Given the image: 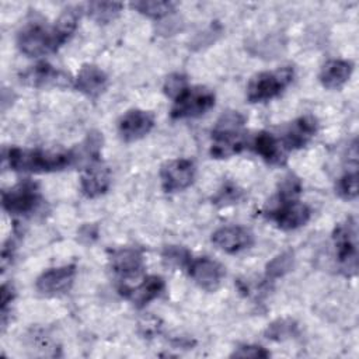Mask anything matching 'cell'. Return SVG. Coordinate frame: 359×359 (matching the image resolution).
Listing matches in <instances>:
<instances>
[{
    "label": "cell",
    "mask_w": 359,
    "mask_h": 359,
    "mask_svg": "<svg viewBox=\"0 0 359 359\" xmlns=\"http://www.w3.org/2000/svg\"><path fill=\"white\" fill-rule=\"evenodd\" d=\"M3 161L14 171L52 172L74 165L72 149L65 151H50L43 149L8 147L3 150Z\"/></svg>",
    "instance_id": "6da1fadb"
},
{
    "label": "cell",
    "mask_w": 359,
    "mask_h": 359,
    "mask_svg": "<svg viewBox=\"0 0 359 359\" xmlns=\"http://www.w3.org/2000/svg\"><path fill=\"white\" fill-rule=\"evenodd\" d=\"M293 76L294 72L290 66L255 74L247 84V100L250 102H264L278 97L292 83Z\"/></svg>",
    "instance_id": "7a4b0ae2"
},
{
    "label": "cell",
    "mask_w": 359,
    "mask_h": 359,
    "mask_svg": "<svg viewBox=\"0 0 359 359\" xmlns=\"http://www.w3.org/2000/svg\"><path fill=\"white\" fill-rule=\"evenodd\" d=\"M332 238L339 269L346 276L355 275L358 268V229L355 219L346 217L337 224Z\"/></svg>",
    "instance_id": "3957f363"
},
{
    "label": "cell",
    "mask_w": 359,
    "mask_h": 359,
    "mask_svg": "<svg viewBox=\"0 0 359 359\" xmlns=\"http://www.w3.org/2000/svg\"><path fill=\"white\" fill-rule=\"evenodd\" d=\"M215 93L202 86L188 87L177 100H174L171 108L172 119L198 118L206 114L215 105Z\"/></svg>",
    "instance_id": "277c9868"
},
{
    "label": "cell",
    "mask_w": 359,
    "mask_h": 359,
    "mask_svg": "<svg viewBox=\"0 0 359 359\" xmlns=\"http://www.w3.org/2000/svg\"><path fill=\"white\" fill-rule=\"evenodd\" d=\"M18 49L29 56L38 57L57 49L52 29H48L41 22H28L17 34Z\"/></svg>",
    "instance_id": "5b68a950"
},
{
    "label": "cell",
    "mask_w": 359,
    "mask_h": 359,
    "mask_svg": "<svg viewBox=\"0 0 359 359\" xmlns=\"http://www.w3.org/2000/svg\"><path fill=\"white\" fill-rule=\"evenodd\" d=\"M41 202L38 185L31 180H24L7 191H3L1 205L10 215H28L34 212Z\"/></svg>",
    "instance_id": "8992f818"
},
{
    "label": "cell",
    "mask_w": 359,
    "mask_h": 359,
    "mask_svg": "<svg viewBox=\"0 0 359 359\" xmlns=\"http://www.w3.org/2000/svg\"><path fill=\"white\" fill-rule=\"evenodd\" d=\"M275 203L266 210V216L276 223V226L282 230H294L302 226H304L311 216L310 208L297 201V199H289V201H280L275 198Z\"/></svg>",
    "instance_id": "52a82bcc"
},
{
    "label": "cell",
    "mask_w": 359,
    "mask_h": 359,
    "mask_svg": "<svg viewBox=\"0 0 359 359\" xmlns=\"http://www.w3.org/2000/svg\"><path fill=\"white\" fill-rule=\"evenodd\" d=\"M195 178V164L189 158H175L160 168L161 187L165 192H178L188 188Z\"/></svg>",
    "instance_id": "ba28073f"
},
{
    "label": "cell",
    "mask_w": 359,
    "mask_h": 359,
    "mask_svg": "<svg viewBox=\"0 0 359 359\" xmlns=\"http://www.w3.org/2000/svg\"><path fill=\"white\" fill-rule=\"evenodd\" d=\"M74 278L76 265L73 264L50 268L38 276L35 287L39 293L45 296H59L72 289Z\"/></svg>",
    "instance_id": "9c48e42d"
},
{
    "label": "cell",
    "mask_w": 359,
    "mask_h": 359,
    "mask_svg": "<svg viewBox=\"0 0 359 359\" xmlns=\"http://www.w3.org/2000/svg\"><path fill=\"white\" fill-rule=\"evenodd\" d=\"M188 273L194 282L206 292L217 290L226 276L224 266L209 257L192 259L188 265Z\"/></svg>",
    "instance_id": "30bf717a"
},
{
    "label": "cell",
    "mask_w": 359,
    "mask_h": 359,
    "mask_svg": "<svg viewBox=\"0 0 359 359\" xmlns=\"http://www.w3.org/2000/svg\"><path fill=\"white\" fill-rule=\"evenodd\" d=\"M109 266L122 280L139 278L144 269L143 252L135 247L114 250L109 255Z\"/></svg>",
    "instance_id": "8fae6325"
},
{
    "label": "cell",
    "mask_w": 359,
    "mask_h": 359,
    "mask_svg": "<svg viewBox=\"0 0 359 359\" xmlns=\"http://www.w3.org/2000/svg\"><path fill=\"white\" fill-rule=\"evenodd\" d=\"M111 170L101 160L83 168L80 177V191L86 198H98L104 195L111 185Z\"/></svg>",
    "instance_id": "7c38bea8"
},
{
    "label": "cell",
    "mask_w": 359,
    "mask_h": 359,
    "mask_svg": "<svg viewBox=\"0 0 359 359\" xmlns=\"http://www.w3.org/2000/svg\"><path fill=\"white\" fill-rule=\"evenodd\" d=\"M154 128V116L144 109H129L118 122V132L125 142H135L144 137Z\"/></svg>",
    "instance_id": "4fadbf2b"
},
{
    "label": "cell",
    "mask_w": 359,
    "mask_h": 359,
    "mask_svg": "<svg viewBox=\"0 0 359 359\" xmlns=\"http://www.w3.org/2000/svg\"><path fill=\"white\" fill-rule=\"evenodd\" d=\"M212 243L227 254H236L254 244V234L244 226H224L212 234Z\"/></svg>",
    "instance_id": "5bb4252c"
},
{
    "label": "cell",
    "mask_w": 359,
    "mask_h": 359,
    "mask_svg": "<svg viewBox=\"0 0 359 359\" xmlns=\"http://www.w3.org/2000/svg\"><path fill=\"white\" fill-rule=\"evenodd\" d=\"M317 126V119L311 115H304L290 122L279 139L283 150H297L304 147L316 135Z\"/></svg>",
    "instance_id": "9a60e30c"
},
{
    "label": "cell",
    "mask_w": 359,
    "mask_h": 359,
    "mask_svg": "<svg viewBox=\"0 0 359 359\" xmlns=\"http://www.w3.org/2000/svg\"><path fill=\"white\" fill-rule=\"evenodd\" d=\"M108 84V76L105 72L91 63L83 65L74 79V88L90 98H97L101 95Z\"/></svg>",
    "instance_id": "2e32d148"
},
{
    "label": "cell",
    "mask_w": 359,
    "mask_h": 359,
    "mask_svg": "<svg viewBox=\"0 0 359 359\" xmlns=\"http://www.w3.org/2000/svg\"><path fill=\"white\" fill-rule=\"evenodd\" d=\"M164 280L161 276L149 275L144 276L140 283L136 286H123L121 287L122 294L129 299L136 307H144L151 300L158 297L164 290Z\"/></svg>",
    "instance_id": "e0dca14e"
},
{
    "label": "cell",
    "mask_w": 359,
    "mask_h": 359,
    "mask_svg": "<svg viewBox=\"0 0 359 359\" xmlns=\"http://www.w3.org/2000/svg\"><path fill=\"white\" fill-rule=\"evenodd\" d=\"M21 81L32 87H49V86H66L70 79L63 72L57 70L49 63H38L31 66L21 74Z\"/></svg>",
    "instance_id": "ac0fdd59"
},
{
    "label": "cell",
    "mask_w": 359,
    "mask_h": 359,
    "mask_svg": "<svg viewBox=\"0 0 359 359\" xmlns=\"http://www.w3.org/2000/svg\"><path fill=\"white\" fill-rule=\"evenodd\" d=\"M353 72V65L344 59H330L325 62L320 70V83L328 90L341 88L351 77Z\"/></svg>",
    "instance_id": "d6986e66"
},
{
    "label": "cell",
    "mask_w": 359,
    "mask_h": 359,
    "mask_svg": "<svg viewBox=\"0 0 359 359\" xmlns=\"http://www.w3.org/2000/svg\"><path fill=\"white\" fill-rule=\"evenodd\" d=\"M251 147L258 156H261L269 164L280 165V164H285V161H286L283 147H282L279 139H276L269 132L262 130V132L257 133L251 142Z\"/></svg>",
    "instance_id": "ffe728a7"
},
{
    "label": "cell",
    "mask_w": 359,
    "mask_h": 359,
    "mask_svg": "<svg viewBox=\"0 0 359 359\" xmlns=\"http://www.w3.org/2000/svg\"><path fill=\"white\" fill-rule=\"evenodd\" d=\"M212 137L213 143L210 146V156L215 158L231 157L240 153L247 146L244 132L212 133Z\"/></svg>",
    "instance_id": "44dd1931"
},
{
    "label": "cell",
    "mask_w": 359,
    "mask_h": 359,
    "mask_svg": "<svg viewBox=\"0 0 359 359\" xmlns=\"http://www.w3.org/2000/svg\"><path fill=\"white\" fill-rule=\"evenodd\" d=\"M102 133L98 130H91L87 133L86 139L77 144L74 149H72L74 165L86 164V167L94 161L100 160V153L102 147Z\"/></svg>",
    "instance_id": "7402d4cb"
},
{
    "label": "cell",
    "mask_w": 359,
    "mask_h": 359,
    "mask_svg": "<svg viewBox=\"0 0 359 359\" xmlns=\"http://www.w3.org/2000/svg\"><path fill=\"white\" fill-rule=\"evenodd\" d=\"M80 14H81V8L74 6H69L60 13V15L57 17L52 28L57 48H60L73 35L80 20Z\"/></svg>",
    "instance_id": "603a6c76"
},
{
    "label": "cell",
    "mask_w": 359,
    "mask_h": 359,
    "mask_svg": "<svg viewBox=\"0 0 359 359\" xmlns=\"http://www.w3.org/2000/svg\"><path fill=\"white\" fill-rule=\"evenodd\" d=\"M123 4L116 1H91L87 4V14L98 24H108L122 11Z\"/></svg>",
    "instance_id": "cb8c5ba5"
},
{
    "label": "cell",
    "mask_w": 359,
    "mask_h": 359,
    "mask_svg": "<svg viewBox=\"0 0 359 359\" xmlns=\"http://www.w3.org/2000/svg\"><path fill=\"white\" fill-rule=\"evenodd\" d=\"M130 7L149 18L160 20L163 17H167L171 11H174L175 3L163 1V0H140V1H133Z\"/></svg>",
    "instance_id": "d4e9b609"
},
{
    "label": "cell",
    "mask_w": 359,
    "mask_h": 359,
    "mask_svg": "<svg viewBox=\"0 0 359 359\" xmlns=\"http://www.w3.org/2000/svg\"><path fill=\"white\" fill-rule=\"evenodd\" d=\"M294 255L292 250H286L276 257H273L265 266V276L268 280L278 279L283 275H286L293 268Z\"/></svg>",
    "instance_id": "484cf974"
},
{
    "label": "cell",
    "mask_w": 359,
    "mask_h": 359,
    "mask_svg": "<svg viewBox=\"0 0 359 359\" xmlns=\"http://www.w3.org/2000/svg\"><path fill=\"white\" fill-rule=\"evenodd\" d=\"M163 262L171 268H188L192 261L191 252L181 245H167L161 252Z\"/></svg>",
    "instance_id": "4316f807"
},
{
    "label": "cell",
    "mask_w": 359,
    "mask_h": 359,
    "mask_svg": "<svg viewBox=\"0 0 359 359\" xmlns=\"http://www.w3.org/2000/svg\"><path fill=\"white\" fill-rule=\"evenodd\" d=\"M244 123H245V118L238 111H226L216 121V125H215L212 133L243 132Z\"/></svg>",
    "instance_id": "83f0119b"
},
{
    "label": "cell",
    "mask_w": 359,
    "mask_h": 359,
    "mask_svg": "<svg viewBox=\"0 0 359 359\" xmlns=\"http://www.w3.org/2000/svg\"><path fill=\"white\" fill-rule=\"evenodd\" d=\"M337 194L345 201H353L358 196V172L356 168L348 170L335 185Z\"/></svg>",
    "instance_id": "f1b7e54d"
},
{
    "label": "cell",
    "mask_w": 359,
    "mask_h": 359,
    "mask_svg": "<svg viewBox=\"0 0 359 359\" xmlns=\"http://www.w3.org/2000/svg\"><path fill=\"white\" fill-rule=\"evenodd\" d=\"M294 334H297V324L293 320H278L272 323L265 331L266 338L275 341L290 338Z\"/></svg>",
    "instance_id": "f546056e"
},
{
    "label": "cell",
    "mask_w": 359,
    "mask_h": 359,
    "mask_svg": "<svg viewBox=\"0 0 359 359\" xmlns=\"http://www.w3.org/2000/svg\"><path fill=\"white\" fill-rule=\"evenodd\" d=\"M188 87H189V84H188V79L185 74L172 73L165 79L163 90L167 97H170L171 100H177Z\"/></svg>",
    "instance_id": "4dcf8cb0"
},
{
    "label": "cell",
    "mask_w": 359,
    "mask_h": 359,
    "mask_svg": "<svg viewBox=\"0 0 359 359\" xmlns=\"http://www.w3.org/2000/svg\"><path fill=\"white\" fill-rule=\"evenodd\" d=\"M302 192V184L297 177L293 174H289L287 177L283 178V181L279 185L278 195L275 196L276 199L280 201H289V199H297V196Z\"/></svg>",
    "instance_id": "1f68e13d"
},
{
    "label": "cell",
    "mask_w": 359,
    "mask_h": 359,
    "mask_svg": "<svg viewBox=\"0 0 359 359\" xmlns=\"http://www.w3.org/2000/svg\"><path fill=\"white\" fill-rule=\"evenodd\" d=\"M231 356L234 358H268L271 356V353L259 346V345H243V346H238L233 353Z\"/></svg>",
    "instance_id": "d6a6232c"
},
{
    "label": "cell",
    "mask_w": 359,
    "mask_h": 359,
    "mask_svg": "<svg viewBox=\"0 0 359 359\" xmlns=\"http://www.w3.org/2000/svg\"><path fill=\"white\" fill-rule=\"evenodd\" d=\"M241 196V191L237 189L236 187H224V189L219 191L217 196L215 198V203H233L238 201Z\"/></svg>",
    "instance_id": "836d02e7"
},
{
    "label": "cell",
    "mask_w": 359,
    "mask_h": 359,
    "mask_svg": "<svg viewBox=\"0 0 359 359\" xmlns=\"http://www.w3.org/2000/svg\"><path fill=\"white\" fill-rule=\"evenodd\" d=\"M98 237V227L95 224H84L79 230V240L84 244H91Z\"/></svg>",
    "instance_id": "e575fe53"
},
{
    "label": "cell",
    "mask_w": 359,
    "mask_h": 359,
    "mask_svg": "<svg viewBox=\"0 0 359 359\" xmlns=\"http://www.w3.org/2000/svg\"><path fill=\"white\" fill-rule=\"evenodd\" d=\"M13 297H14V289H13V286L4 283V285L1 286V311H3V310H7V306H8V303H11Z\"/></svg>",
    "instance_id": "d590c367"
}]
</instances>
